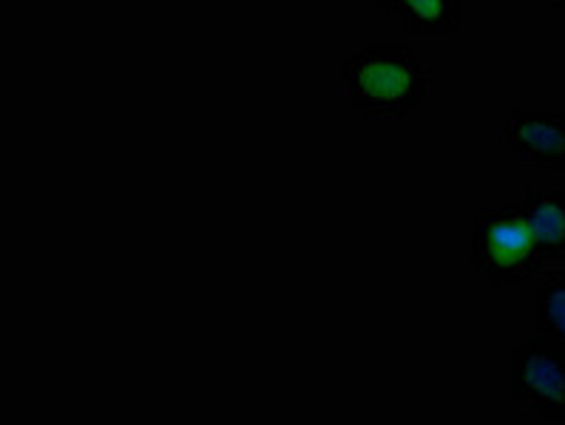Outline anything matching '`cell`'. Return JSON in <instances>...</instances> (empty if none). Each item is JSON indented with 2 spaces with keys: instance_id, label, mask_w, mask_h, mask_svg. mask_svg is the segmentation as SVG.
<instances>
[{
  "instance_id": "8",
  "label": "cell",
  "mask_w": 565,
  "mask_h": 425,
  "mask_svg": "<svg viewBox=\"0 0 565 425\" xmlns=\"http://www.w3.org/2000/svg\"><path fill=\"white\" fill-rule=\"evenodd\" d=\"M545 7H552V9H563L565 12V0H543Z\"/></svg>"
},
{
  "instance_id": "2",
  "label": "cell",
  "mask_w": 565,
  "mask_h": 425,
  "mask_svg": "<svg viewBox=\"0 0 565 425\" xmlns=\"http://www.w3.org/2000/svg\"><path fill=\"white\" fill-rule=\"evenodd\" d=\"M469 266L492 290L525 284L543 273L545 261L534 247L523 207L498 205L478 210L472 247H469Z\"/></svg>"
},
{
  "instance_id": "6",
  "label": "cell",
  "mask_w": 565,
  "mask_h": 425,
  "mask_svg": "<svg viewBox=\"0 0 565 425\" xmlns=\"http://www.w3.org/2000/svg\"><path fill=\"white\" fill-rule=\"evenodd\" d=\"M379 9L395 14L418 37H449L463 23V0H379Z\"/></svg>"
},
{
  "instance_id": "1",
  "label": "cell",
  "mask_w": 565,
  "mask_h": 425,
  "mask_svg": "<svg viewBox=\"0 0 565 425\" xmlns=\"http://www.w3.org/2000/svg\"><path fill=\"white\" fill-rule=\"evenodd\" d=\"M341 94L366 120H406L433 91V72L406 46H361L341 54Z\"/></svg>"
},
{
  "instance_id": "4",
  "label": "cell",
  "mask_w": 565,
  "mask_h": 425,
  "mask_svg": "<svg viewBox=\"0 0 565 425\" xmlns=\"http://www.w3.org/2000/svg\"><path fill=\"white\" fill-rule=\"evenodd\" d=\"M500 140L520 160L537 171H565V113H529L514 108L503 122Z\"/></svg>"
},
{
  "instance_id": "7",
  "label": "cell",
  "mask_w": 565,
  "mask_h": 425,
  "mask_svg": "<svg viewBox=\"0 0 565 425\" xmlns=\"http://www.w3.org/2000/svg\"><path fill=\"white\" fill-rule=\"evenodd\" d=\"M537 333L565 346V273H543L537 290Z\"/></svg>"
},
{
  "instance_id": "3",
  "label": "cell",
  "mask_w": 565,
  "mask_h": 425,
  "mask_svg": "<svg viewBox=\"0 0 565 425\" xmlns=\"http://www.w3.org/2000/svg\"><path fill=\"white\" fill-rule=\"evenodd\" d=\"M512 403L543 419L565 423V346L529 335L512 346Z\"/></svg>"
},
{
  "instance_id": "5",
  "label": "cell",
  "mask_w": 565,
  "mask_h": 425,
  "mask_svg": "<svg viewBox=\"0 0 565 425\" xmlns=\"http://www.w3.org/2000/svg\"><path fill=\"white\" fill-rule=\"evenodd\" d=\"M523 216L532 230L534 247L545 264L565 261V190L559 187H532L523 193Z\"/></svg>"
}]
</instances>
